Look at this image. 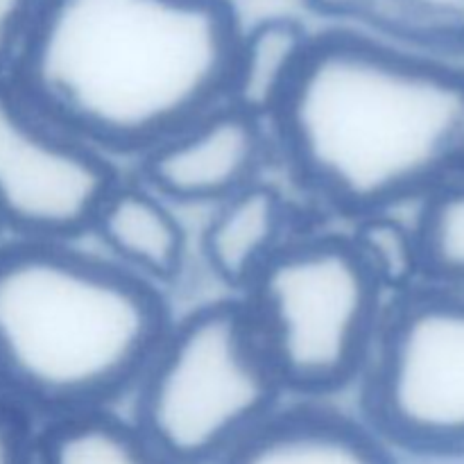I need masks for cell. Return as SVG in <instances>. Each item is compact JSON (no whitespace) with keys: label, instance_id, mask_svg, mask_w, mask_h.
Returning a JSON list of instances; mask_svg holds the SVG:
<instances>
[{"label":"cell","instance_id":"3","mask_svg":"<svg viewBox=\"0 0 464 464\" xmlns=\"http://www.w3.org/2000/svg\"><path fill=\"white\" fill-rule=\"evenodd\" d=\"M157 285L57 240H0V397L34 421L111 411L170 326Z\"/></svg>","mask_w":464,"mask_h":464},{"label":"cell","instance_id":"7","mask_svg":"<svg viewBox=\"0 0 464 464\" xmlns=\"http://www.w3.org/2000/svg\"><path fill=\"white\" fill-rule=\"evenodd\" d=\"M121 181L111 157L72 139L0 80V231L9 238L57 240L91 229Z\"/></svg>","mask_w":464,"mask_h":464},{"label":"cell","instance_id":"15","mask_svg":"<svg viewBox=\"0 0 464 464\" xmlns=\"http://www.w3.org/2000/svg\"><path fill=\"white\" fill-rule=\"evenodd\" d=\"M412 231L421 281L464 288V179L421 199Z\"/></svg>","mask_w":464,"mask_h":464},{"label":"cell","instance_id":"10","mask_svg":"<svg viewBox=\"0 0 464 464\" xmlns=\"http://www.w3.org/2000/svg\"><path fill=\"white\" fill-rule=\"evenodd\" d=\"M116 266L152 285L172 284L186 263V231L166 199L143 184L118 181L102 199L91 229Z\"/></svg>","mask_w":464,"mask_h":464},{"label":"cell","instance_id":"19","mask_svg":"<svg viewBox=\"0 0 464 464\" xmlns=\"http://www.w3.org/2000/svg\"><path fill=\"white\" fill-rule=\"evenodd\" d=\"M0 240H3V231H0Z\"/></svg>","mask_w":464,"mask_h":464},{"label":"cell","instance_id":"9","mask_svg":"<svg viewBox=\"0 0 464 464\" xmlns=\"http://www.w3.org/2000/svg\"><path fill=\"white\" fill-rule=\"evenodd\" d=\"M218 464H397L362 420L315 403L279 408Z\"/></svg>","mask_w":464,"mask_h":464},{"label":"cell","instance_id":"18","mask_svg":"<svg viewBox=\"0 0 464 464\" xmlns=\"http://www.w3.org/2000/svg\"><path fill=\"white\" fill-rule=\"evenodd\" d=\"M44 0H0V80L9 77Z\"/></svg>","mask_w":464,"mask_h":464},{"label":"cell","instance_id":"16","mask_svg":"<svg viewBox=\"0 0 464 464\" xmlns=\"http://www.w3.org/2000/svg\"><path fill=\"white\" fill-rule=\"evenodd\" d=\"M349 240L383 285L388 297L421 281L415 231L394 220L390 213L358 218Z\"/></svg>","mask_w":464,"mask_h":464},{"label":"cell","instance_id":"2","mask_svg":"<svg viewBox=\"0 0 464 464\" xmlns=\"http://www.w3.org/2000/svg\"><path fill=\"white\" fill-rule=\"evenodd\" d=\"M270 125L324 207L390 213L464 179V66L347 27L315 32Z\"/></svg>","mask_w":464,"mask_h":464},{"label":"cell","instance_id":"8","mask_svg":"<svg viewBox=\"0 0 464 464\" xmlns=\"http://www.w3.org/2000/svg\"><path fill=\"white\" fill-rule=\"evenodd\" d=\"M266 122L229 102L139 157V181L166 202L220 204L258 179Z\"/></svg>","mask_w":464,"mask_h":464},{"label":"cell","instance_id":"11","mask_svg":"<svg viewBox=\"0 0 464 464\" xmlns=\"http://www.w3.org/2000/svg\"><path fill=\"white\" fill-rule=\"evenodd\" d=\"M288 199L276 186L252 181L218 204L202 236L208 270L234 290H245L263 263L290 238Z\"/></svg>","mask_w":464,"mask_h":464},{"label":"cell","instance_id":"6","mask_svg":"<svg viewBox=\"0 0 464 464\" xmlns=\"http://www.w3.org/2000/svg\"><path fill=\"white\" fill-rule=\"evenodd\" d=\"M362 421L417 456H464V288L417 281L388 299L361 376Z\"/></svg>","mask_w":464,"mask_h":464},{"label":"cell","instance_id":"14","mask_svg":"<svg viewBox=\"0 0 464 464\" xmlns=\"http://www.w3.org/2000/svg\"><path fill=\"white\" fill-rule=\"evenodd\" d=\"M36 464H168L131 421L111 411L45 421L36 433Z\"/></svg>","mask_w":464,"mask_h":464},{"label":"cell","instance_id":"1","mask_svg":"<svg viewBox=\"0 0 464 464\" xmlns=\"http://www.w3.org/2000/svg\"><path fill=\"white\" fill-rule=\"evenodd\" d=\"M231 0H44L7 80L107 157H140L225 102Z\"/></svg>","mask_w":464,"mask_h":464},{"label":"cell","instance_id":"4","mask_svg":"<svg viewBox=\"0 0 464 464\" xmlns=\"http://www.w3.org/2000/svg\"><path fill=\"white\" fill-rule=\"evenodd\" d=\"M131 426L168 464H218L281 408V388L243 302L170 322L134 388Z\"/></svg>","mask_w":464,"mask_h":464},{"label":"cell","instance_id":"12","mask_svg":"<svg viewBox=\"0 0 464 464\" xmlns=\"http://www.w3.org/2000/svg\"><path fill=\"white\" fill-rule=\"evenodd\" d=\"M315 32L295 16H267L243 27L225 102L270 125L304 71Z\"/></svg>","mask_w":464,"mask_h":464},{"label":"cell","instance_id":"13","mask_svg":"<svg viewBox=\"0 0 464 464\" xmlns=\"http://www.w3.org/2000/svg\"><path fill=\"white\" fill-rule=\"evenodd\" d=\"M347 30L435 57H464V0H306Z\"/></svg>","mask_w":464,"mask_h":464},{"label":"cell","instance_id":"5","mask_svg":"<svg viewBox=\"0 0 464 464\" xmlns=\"http://www.w3.org/2000/svg\"><path fill=\"white\" fill-rule=\"evenodd\" d=\"M243 293L285 394L315 401L361 381L390 297L349 236H290Z\"/></svg>","mask_w":464,"mask_h":464},{"label":"cell","instance_id":"17","mask_svg":"<svg viewBox=\"0 0 464 464\" xmlns=\"http://www.w3.org/2000/svg\"><path fill=\"white\" fill-rule=\"evenodd\" d=\"M36 421L0 397V464H36Z\"/></svg>","mask_w":464,"mask_h":464}]
</instances>
